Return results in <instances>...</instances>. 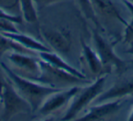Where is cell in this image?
I'll return each mask as SVG.
<instances>
[{"label": "cell", "mask_w": 133, "mask_h": 121, "mask_svg": "<svg viewBox=\"0 0 133 121\" xmlns=\"http://www.w3.org/2000/svg\"><path fill=\"white\" fill-rule=\"evenodd\" d=\"M123 99H115L106 102L97 103L90 106L83 117H79L78 121H102L113 117L120 110Z\"/></svg>", "instance_id": "obj_9"}, {"label": "cell", "mask_w": 133, "mask_h": 121, "mask_svg": "<svg viewBox=\"0 0 133 121\" xmlns=\"http://www.w3.org/2000/svg\"><path fill=\"white\" fill-rule=\"evenodd\" d=\"M129 2H131V3L133 4V0H129Z\"/></svg>", "instance_id": "obj_25"}, {"label": "cell", "mask_w": 133, "mask_h": 121, "mask_svg": "<svg viewBox=\"0 0 133 121\" xmlns=\"http://www.w3.org/2000/svg\"><path fill=\"white\" fill-rule=\"evenodd\" d=\"M77 1H78V6H79L80 9H81L82 13L85 16L86 18L92 21L96 25L97 28L102 29L99 25V22H98V18H97V14L95 12L94 8H93L92 5H91L90 0H77Z\"/></svg>", "instance_id": "obj_17"}, {"label": "cell", "mask_w": 133, "mask_h": 121, "mask_svg": "<svg viewBox=\"0 0 133 121\" xmlns=\"http://www.w3.org/2000/svg\"><path fill=\"white\" fill-rule=\"evenodd\" d=\"M38 58L43 60L44 62L48 63V64L51 65V66L57 68L59 69H62L64 71L69 72V73L72 74V75L76 76L78 77L83 79H88L86 75L81 72L80 70L77 69L76 68L72 66L70 64L65 61L57 52L54 51H48V52H38Z\"/></svg>", "instance_id": "obj_12"}, {"label": "cell", "mask_w": 133, "mask_h": 121, "mask_svg": "<svg viewBox=\"0 0 133 121\" xmlns=\"http://www.w3.org/2000/svg\"><path fill=\"white\" fill-rule=\"evenodd\" d=\"M8 59L15 68H17L18 70V72L17 71V74H24L23 77L35 79L40 75L39 58L37 59L28 56L26 53L13 51L8 55Z\"/></svg>", "instance_id": "obj_7"}, {"label": "cell", "mask_w": 133, "mask_h": 121, "mask_svg": "<svg viewBox=\"0 0 133 121\" xmlns=\"http://www.w3.org/2000/svg\"><path fill=\"white\" fill-rule=\"evenodd\" d=\"M90 2L96 14L98 13L107 17L114 18L119 21L124 26L127 25L128 21L121 16L119 10L112 0H90Z\"/></svg>", "instance_id": "obj_14"}, {"label": "cell", "mask_w": 133, "mask_h": 121, "mask_svg": "<svg viewBox=\"0 0 133 121\" xmlns=\"http://www.w3.org/2000/svg\"><path fill=\"white\" fill-rule=\"evenodd\" d=\"M131 95H133V77L116 82L110 88L102 92L94 100V104L115 99H123Z\"/></svg>", "instance_id": "obj_10"}, {"label": "cell", "mask_w": 133, "mask_h": 121, "mask_svg": "<svg viewBox=\"0 0 133 121\" xmlns=\"http://www.w3.org/2000/svg\"><path fill=\"white\" fill-rule=\"evenodd\" d=\"M81 86H74L70 88H62L54 92L45 99L37 112H38L41 116H44V117L56 113L68 104H70Z\"/></svg>", "instance_id": "obj_6"}, {"label": "cell", "mask_w": 133, "mask_h": 121, "mask_svg": "<svg viewBox=\"0 0 133 121\" xmlns=\"http://www.w3.org/2000/svg\"><path fill=\"white\" fill-rule=\"evenodd\" d=\"M107 75H101L94 82L82 86L79 91L70 102V106L68 108L66 113L60 118L61 121H69L75 119L78 114L83 111L89 104L94 102V100L103 92L105 86Z\"/></svg>", "instance_id": "obj_2"}, {"label": "cell", "mask_w": 133, "mask_h": 121, "mask_svg": "<svg viewBox=\"0 0 133 121\" xmlns=\"http://www.w3.org/2000/svg\"><path fill=\"white\" fill-rule=\"evenodd\" d=\"M0 103L3 105L2 119L4 120H9L14 116L21 113L28 114L32 112L30 105L19 95L8 77L0 91Z\"/></svg>", "instance_id": "obj_5"}, {"label": "cell", "mask_w": 133, "mask_h": 121, "mask_svg": "<svg viewBox=\"0 0 133 121\" xmlns=\"http://www.w3.org/2000/svg\"><path fill=\"white\" fill-rule=\"evenodd\" d=\"M0 18L3 19H8V20H10L12 22H14L15 24L19 25L23 23V17L21 15H12V14H9L8 12L4 11L3 9L0 8Z\"/></svg>", "instance_id": "obj_21"}, {"label": "cell", "mask_w": 133, "mask_h": 121, "mask_svg": "<svg viewBox=\"0 0 133 121\" xmlns=\"http://www.w3.org/2000/svg\"><path fill=\"white\" fill-rule=\"evenodd\" d=\"M80 44H81L83 57L85 58L90 71L94 75H97L98 77H99L101 75H107L101 59H100L99 56L96 52V50L93 49L90 46H89L83 39L80 40Z\"/></svg>", "instance_id": "obj_13"}, {"label": "cell", "mask_w": 133, "mask_h": 121, "mask_svg": "<svg viewBox=\"0 0 133 121\" xmlns=\"http://www.w3.org/2000/svg\"><path fill=\"white\" fill-rule=\"evenodd\" d=\"M16 25L14 22L8 19L0 18V32L4 33V32H19V30L17 28Z\"/></svg>", "instance_id": "obj_20"}, {"label": "cell", "mask_w": 133, "mask_h": 121, "mask_svg": "<svg viewBox=\"0 0 133 121\" xmlns=\"http://www.w3.org/2000/svg\"><path fill=\"white\" fill-rule=\"evenodd\" d=\"M65 1H69V0H34V3L37 9V8H43L46 6L57 4V3L65 2Z\"/></svg>", "instance_id": "obj_22"}, {"label": "cell", "mask_w": 133, "mask_h": 121, "mask_svg": "<svg viewBox=\"0 0 133 121\" xmlns=\"http://www.w3.org/2000/svg\"><path fill=\"white\" fill-rule=\"evenodd\" d=\"M39 63H40V75L37 78L32 80H35L45 86L62 89L80 85L85 86L89 82L88 79L76 77L69 72L55 68L41 59H39Z\"/></svg>", "instance_id": "obj_4"}, {"label": "cell", "mask_w": 133, "mask_h": 121, "mask_svg": "<svg viewBox=\"0 0 133 121\" xmlns=\"http://www.w3.org/2000/svg\"><path fill=\"white\" fill-rule=\"evenodd\" d=\"M0 8L12 15H21L19 0H0Z\"/></svg>", "instance_id": "obj_19"}, {"label": "cell", "mask_w": 133, "mask_h": 121, "mask_svg": "<svg viewBox=\"0 0 133 121\" xmlns=\"http://www.w3.org/2000/svg\"><path fill=\"white\" fill-rule=\"evenodd\" d=\"M4 36H6V37L12 39L13 41H15L16 43H17L18 45L22 46L23 48H26L29 51H35V52H48L52 51V49L46 45L41 43L40 41L35 39L33 37L26 34L21 33L19 32H4L2 33Z\"/></svg>", "instance_id": "obj_11"}, {"label": "cell", "mask_w": 133, "mask_h": 121, "mask_svg": "<svg viewBox=\"0 0 133 121\" xmlns=\"http://www.w3.org/2000/svg\"><path fill=\"white\" fill-rule=\"evenodd\" d=\"M13 51L21 52V53L26 54L28 52H29V50L23 48L22 46L16 43L12 39L6 37V36H4L0 32V58H2V57L5 54L10 53V52H13Z\"/></svg>", "instance_id": "obj_16"}, {"label": "cell", "mask_w": 133, "mask_h": 121, "mask_svg": "<svg viewBox=\"0 0 133 121\" xmlns=\"http://www.w3.org/2000/svg\"><path fill=\"white\" fill-rule=\"evenodd\" d=\"M40 35L52 51L68 53L71 48V37L69 32L52 28H40Z\"/></svg>", "instance_id": "obj_8"}, {"label": "cell", "mask_w": 133, "mask_h": 121, "mask_svg": "<svg viewBox=\"0 0 133 121\" xmlns=\"http://www.w3.org/2000/svg\"><path fill=\"white\" fill-rule=\"evenodd\" d=\"M129 11L131 16V19L129 22L127 23L125 26V31H124V42L128 44H132L133 43V4L129 2V0H120Z\"/></svg>", "instance_id": "obj_18"}, {"label": "cell", "mask_w": 133, "mask_h": 121, "mask_svg": "<svg viewBox=\"0 0 133 121\" xmlns=\"http://www.w3.org/2000/svg\"><path fill=\"white\" fill-rule=\"evenodd\" d=\"M126 52H127L128 54H130V55L133 56V43H132V44H130V48H129ZM132 62H133V61H132Z\"/></svg>", "instance_id": "obj_23"}, {"label": "cell", "mask_w": 133, "mask_h": 121, "mask_svg": "<svg viewBox=\"0 0 133 121\" xmlns=\"http://www.w3.org/2000/svg\"><path fill=\"white\" fill-rule=\"evenodd\" d=\"M0 66L19 95L30 105L32 112H37L46 97L59 90L58 88L45 86L35 80L23 77L16 73L3 62L0 63Z\"/></svg>", "instance_id": "obj_1"}, {"label": "cell", "mask_w": 133, "mask_h": 121, "mask_svg": "<svg viewBox=\"0 0 133 121\" xmlns=\"http://www.w3.org/2000/svg\"><path fill=\"white\" fill-rule=\"evenodd\" d=\"M92 38L96 48L95 50L101 59L106 74L111 73L113 69L118 73H122L129 69V64L133 62L123 60L115 53V42L109 41L98 29L92 31Z\"/></svg>", "instance_id": "obj_3"}, {"label": "cell", "mask_w": 133, "mask_h": 121, "mask_svg": "<svg viewBox=\"0 0 133 121\" xmlns=\"http://www.w3.org/2000/svg\"><path fill=\"white\" fill-rule=\"evenodd\" d=\"M21 16L28 23H36L37 21V12L34 0H19Z\"/></svg>", "instance_id": "obj_15"}, {"label": "cell", "mask_w": 133, "mask_h": 121, "mask_svg": "<svg viewBox=\"0 0 133 121\" xmlns=\"http://www.w3.org/2000/svg\"><path fill=\"white\" fill-rule=\"evenodd\" d=\"M128 120H129V121H133V107H132V109H131L130 113H129V117H128Z\"/></svg>", "instance_id": "obj_24"}]
</instances>
